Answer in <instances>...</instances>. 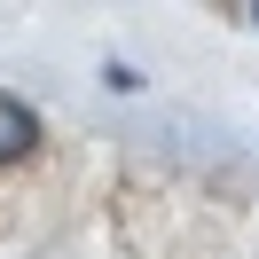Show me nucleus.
Returning <instances> with one entry per match:
<instances>
[{
  "label": "nucleus",
  "instance_id": "obj_1",
  "mask_svg": "<svg viewBox=\"0 0 259 259\" xmlns=\"http://www.w3.org/2000/svg\"><path fill=\"white\" fill-rule=\"evenodd\" d=\"M32 142H39V118L24 110L16 95H0V165H16V157H24Z\"/></svg>",
  "mask_w": 259,
  "mask_h": 259
}]
</instances>
